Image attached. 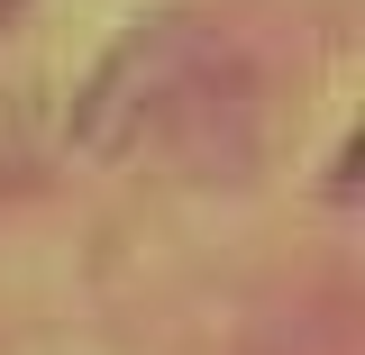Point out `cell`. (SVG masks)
Here are the masks:
<instances>
[{"label": "cell", "mask_w": 365, "mask_h": 355, "mask_svg": "<svg viewBox=\"0 0 365 355\" xmlns=\"http://www.w3.org/2000/svg\"><path fill=\"white\" fill-rule=\"evenodd\" d=\"M9 18H19V0H0V28H9Z\"/></svg>", "instance_id": "obj_1"}]
</instances>
